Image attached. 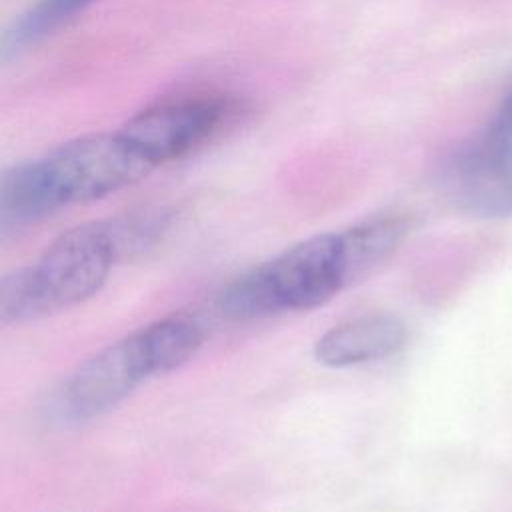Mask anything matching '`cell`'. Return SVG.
Segmentation results:
<instances>
[{
    "mask_svg": "<svg viewBox=\"0 0 512 512\" xmlns=\"http://www.w3.org/2000/svg\"><path fill=\"white\" fill-rule=\"evenodd\" d=\"M342 232H326L286 248L232 280L216 298L224 318L246 322L290 310H312L350 284Z\"/></svg>",
    "mask_w": 512,
    "mask_h": 512,
    "instance_id": "obj_3",
    "label": "cell"
},
{
    "mask_svg": "<svg viewBox=\"0 0 512 512\" xmlns=\"http://www.w3.org/2000/svg\"><path fill=\"white\" fill-rule=\"evenodd\" d=\"M96 2L98 0H36L18 18H14L10 28L4 32V60L14 58L56 34Z\"/></svg>",
    "mask_w": 512,
    "mask_h": 512,
    "instance_id": "obj_9",
    "label": "cell"
},
{
    "mask_svg": "<svg viewBox=\"0 0 512 512\" xmlns=\"http://www.w3.org/2000/svg\"><path fill=\"white\" fill-rule=\"evenodd\" d=\"M242 110V100L230 94L176 96L136 112L120 130L158 168L216 138L240 118Z\"/></svg>",
    "mask_w": 512,
    "mask_h": 512,
    "instance_id": "obj_6",
    "label": "cell"
},
{
    "mask_svg": "<svg viewBox=\"0 0 512 512\" xmlns=\"http://www.w3.org/2000/svg\"><path fill=\"white\" fill-rule=\"evenodd\" d=\"M410 218L400 212L370 216L342 230L344 254L350 280L364 276L372 266L386 260L410 232Z\"/></svg>",
    "mask_w": 512,
    "mask_h": 512,
    "instance_id": "obj_8",
    "label": "cell"
},
{
    "mask_svg": "<svg viewBox=\"0 0 512 512\" xmlns=\"http://www.w3.org/2000/svg\"><path fill=\"white\" fill-rule=\"evenodd\" d=\"M148 334L142 326L78 364L52 398L54 418L68 424L88 422L118 406L144 380L166 374Z\"/></svg>",
    "mask_w": 512,
    "mask_h": 512,
    "instance_id": "obj_5",
    "label": "cell"
},
{
    "mask_svg": "<svg viewBox=\"0 0 512 512\" xmlns=\"http://www.w3.org/2000/svg\"><path fill=\"white\" fill-rule=\"evenodd\" d=\"M120 256L114 218L70 228L36 262L4 278L2 322L36 320L88 300L102 288Z\"/></svg>",
    "mask_w": 512,
    "mask_h": 512,
    "instance_id": "obj_2",
    "label": "cell"
},
{
    "mask_svg": "<svg viewBox=\"0 0 512 512\" xmlns=\"http://www.w3.org/2000/svg\"><path fill=\"white\" fill-rule=\"evenodd\" d=\"M406 324L392 314L360 316L330 328L314 344V356L330 368H346L382 360L406 342Z\"/></svg>",
    "mask_w": 512,
    "mask_h": 512,
    "instance_id": "obj_7",
    "label": "cell"
},
{
    "mask_svg": "<svg viewBox=\"0 0 512 512\" xmlns=\"http://www.w3.org/2000/svg\"><path fill=\"white\" fill-rule=\"evenodd\" d=\"M438 184L448 202L474 218H512V92L442 162Z\"/></svg>",
    "mask_w": 512,
    "mask_h": 512,
    "instance_id": "obj_4",
    "label": "cell"
},
{
    "mask_svg": "<svg viewBox=\"0 0 512 512\" xmlns=\"http://www.w3.org/2000/svg\"><path fill=\"white\" fill-rule=\"evenodd\" d=\"M152 170L154 164L120 128L78 136L4 172L2 228L34 224L66 206L100 200Z\"/></svg>",
    "mask_w": 512,
    "mask_h": 512,
    "instance_id": "obj_1",
    "label": "cell"
}]
</instances>
